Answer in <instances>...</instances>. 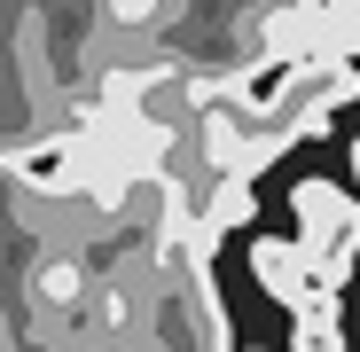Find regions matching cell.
I'll return each mask as SVG.
<instances>
[{
  "label": "cell",
  "mask_w": 360,
  "mask_h": 352,
  "mask_svg": "<svg viewBox=\"0 0 360 352\" xmlns=\"http://www.w3.org/2000/svg\"><path fill=\"white\" fill-rule=\"evenodd\" d=\"M297 251H306V266L321 274V289L337 298L352 259H360V204L337 188V181H297Z\"/></svg>",
  "instance_id": "1"
},
{
  "label": "cell",
  "mask_w": 360,
  "mask_h": 352,
  "mask_svg": "<svg viewBox=\"0 0 360 352\" xmlns=\"http://www.w3.org/2000/svg\"><path fill=\"white\" fill-rule=\"evenodd\" d=\"M251 274H259V289H266V298H274V306H290V313H314V306L329 298V289H321V274L306 266V251H297V243H282V235H259V243H251Z\"/></svg>",
  "instance_id": "2"
},
{
  "label": "cell",
  "mask_w": 360,
  "mask_h": 352,
  "mask_svg": "<svg viewBox=\"0 0 360 352\" xmlns=\"http://www.w3.org/2000/svg\"><path fill=\"white\" fill-rule=\"evenodd\" d=\"M290 352H345V313H337V298H321L314 313H297Z\"/></svg>",
  "instance_id": "3"
},
{
  "label": "cell",
  "mask_w": 360,
  "mask_h": 352,
  "mask_svg": "<svg viewBox=\"0 0 360 352\" xmlns=\"http://www.w3.org/2000/svg\"><path fill=\"white\" fill-rule=\"evenodd\" d=\"M352 172H360V141H352Z\"/></svg>",
  "instance_id": "4"
}]
</instances>
